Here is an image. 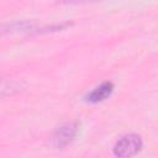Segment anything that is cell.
Wrapping results in <instances>:
<instances>
[{
    "label": "cell",
    "instance_id": "1",
    "mask_svg": "<svg viewBox=\"0 0 158 158\" xmlns=\"http://www.w3.org/2000/svg\"><path fill=\"white\" fill-rule=\"evenodd\" d=\"M142 138L136 133L122 136L114 146V153L117 157H131L138 153L142 148Z\"/></svg>",
    "mask_w": 158,
    "mask_h": 158
},
{
    "label": "cell",
    "instance_id": "2",
    "mask_svg": "<svg viewBox=\"0 0 158 158\" xmlns=\"http://www.w3.org/2000/svg\"><path fill=\"white\" fill-rule=\"evenodd\" d=\"M78 130H79V123L77 121L75 122H67V123L59 126L56 130L53 138H52L53 147L59 149V148L68 146L74 139V137L77 136Z\"/></svg>",
    "mask_w": 158,
    "mask_h": 158
},
{
    "label": "cell",
    "instance_id": "3",
    "mask_svg": "<svg viewBox=\"0 0 158 158\" xmlns=\"http://www.w3.org/2000/svg\"><path fill=\"white\" fill-rule=\"evenodd\" d=\"M112 90H114V84L111 81H104L86 95V100L89 102H94V104L100 102V101L105 100L107 96H110Z\"/></svg>",
    "mask_w": 158,
    "mask_h": 158
},
{
    "label": "cell",
    "instance_id": "4",
    "mask_svg": "<svg viewBox=\"0 0 158 158\" xmlns=\"http://www.w3.org/2000/svg\"><path fill=\"white\" fill-rule=\"evenodd\" d=\"M60 2H68V4H81V2H90V1H98V0H59Z\"/></svg>",
    "mask_w": 158,
    "mask_h": 158
}]
</instances>
